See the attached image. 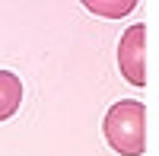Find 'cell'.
<instances>
[{
  "instance_id": "obj_1",
  "label": "cell",
  "mask_w": 159,
  "mask_h": 156,
  "mask_svg": "<svg viewBox=\"0 0 159 156\" xmlns=\"http://www.w3.org/2000/svg\"><path fill=\"white\" fill-rule=\"evenodd\" d=\"M102 134L121 156H143L147 150V105L140 99H121L105 112Z\"/></svg>"
},
{
  "instance_id": "obj_2",
  "label": "cell",
  "mask_w": 159,
  "mask_h": 156,
  "mask_svg": "<svg viewBox=\"0 0 159 156\" xmlns=\"http://www.w3.org/2000/svg\"><path fill=\"white\" fill-rule=\"evenodd\" d=\"M118 67H121V76L130 83L143 89L147 86V25L137 22L121 35L118 42Z\"/></svg>"
},
{
  "instance_id": "obj_3",
  "label": "cell",
  "mask_w": 159,
  "mask_h": 156,
  "mask_svg": "<svg viewBox=\"0 0 159 156\" xmlns=\"http://www.w3.org/2000/svg\"><path fill=\"white\" fill-rule=\"evenodd\" d=\"M22 102V80L13 70H0V121L13 118Z\"/></svg>"
},
{
  "instance_id": "obj_4",
  "label": "cell",
  "mask_w": 159,
  "mask_h": 156,
  "mask_svg": "<svg viewBox=\"0 0 159 156\" xmlns=\"http://www.w3.org/2000/svg\"><path fill=\"white\" fill-rule=\"evenodd\" d=\"M83 7L89 13H96V16H102V19H121L127 13H134L137 0H86Z\"/></svg>"
}]
</instances>
